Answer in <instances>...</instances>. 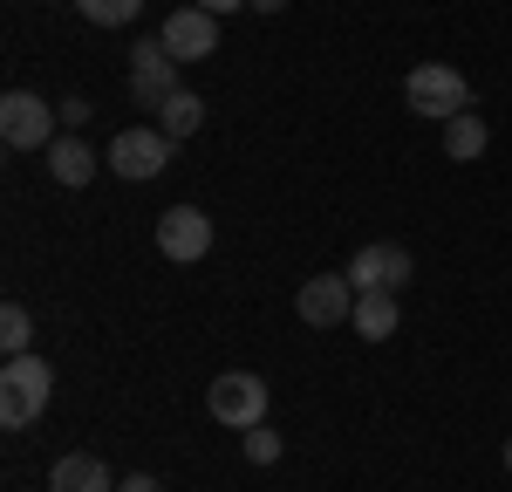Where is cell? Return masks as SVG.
<instances>
[{
  "label": "cell",
  "instance_id": "13",
  "mask_svg": "<svg viewBox=\"0 0 512 492\" xmlns=\"http://www.w3.org/2000/svg\"><path fill=\"white\" fill-rule=\"evenodd\" d=\"M355 335H362V342H390L396 335V322H403V315H396V294H355Z\"/></svg>",
  "mask_w": 512,
  "mask_h": 492
},
{
  "label": "cell",
  "instance_id": "5",
  "mask_svg": "<svg viewBox=\"0 0 512 492\" xmlns=\"http://www.w3.org/2000/svg\"><path fill=\"white\" fill-rule=\"evenodd\" d=\"M205 410H212L226 431H253V424H267V383H260L253 369H226V376H212Z\"/></svg>",
  "mask_w": 512,
  "mask_h": 492
},
{
  "label": "cell",
  "instance_id": "8",
  "mask_svg": "<svg viewBox=\"0 0 512 492\" xmlns=\"http://www.w3.org/2000/svg\"><path fill=\"white\" fill-rule=\"evenodd\" d=\"M130 76H137V82H130V96L158 110L164 96L178 89V55H171V48H164L158 35H144L137 48H130Z\"/></svg>",
  "mask_w": 512,
  "mask_h": 492
},
{
  "label": "cell",
  "instance_id": "18",
  "mask_svg": "<svg viewBox=\"0 0 512 492\" xmlns=\"http://www.w3.org/2000/svg\"><path fill=\"white\" fill-rule=\"evenodd\" d=\"M239 438H246V465H280V431L274 424H253V431H239Z\"/></svg>",
  "mask_w": 512,
  "mask_h": 492
},
{
  "label": "cell",
  "instance_id": "7",
  "mask_svg": "<svg viewBox=\"0 0 512 492\" xmlns=\"http://www.w3.org/2000/svg\"><path fill=\"white\" fill-rule=\"evenodd\" d=\"M158 253L164 260H178V267H192L212 253V219H205V205H171L158 219Z\"/></svg>",
  "mask_w": 512,
  "mask_h": 492
},
{
  "label": "cell",
  "instance_id": "14",
  "mask_svg": "<svg viewBox=\"0 0 512 492\" xmlns=\"http://www.w3.org/2000/svg\"><path fill=\"white\" fill-rule=\"evenodd\" d=\"M198 123H205V96H198V89H171V96L158 103V130L171 137V144H178V137H192Z\"/></svg>",
  "mask_w": 512,
  "mask_h": 492
},
{
  "label": "cell",
  "instance_id": "4",
  "mask_svg": "<svg viewBox=\"0 0 512 492\" xmlns=\"http://www.w3.org/2000/svg\"><path fill=\"white\" fill-rule=\"evenodd\" d=\"M342 274H349L355 294H403L410 274H417V260H410V246H396V240H369L349 253Z\"/></svg>",
  "mask_w": 512,
  "mask_h": 492
},
{
  "label": "cell",
  "instance_id": "6",
  "mask_svg": "<svg viewBox=\"0 0 512 492\" xmlns=\"http://www.w3.org/2000/svg\"><path fill=\"white\" fill-rule=\"evenodd\" d=\"M171 151H178V144L164 137L158 123H151V130L137 123V130H117V137H110V171H117L123 185H151L164 164H171Z\"/></svg>",
  "mask_w": 512,
  "mask_h": 492
},
{
  "label": "cell",
  "instance_id": "19",
  "mask_svg": "<svg viewBox=\"0 0 512 492\" xmlns=\"http://www.w3.org/2000/svg\"><path fill=\"white\" fill-rule=\"evenodd\" d=\"M55 110H62V123H69V130H82V123H89V103H82V96H62Z\"/></svg>",
  "mask_w": 512,
  "mask_h": 492
},
{
  "label": "cell",
  "instance_id": "12",
  "mask_svg": "<svg viewBox=\"0 0 512 492\" xmlns=\"http://www.w3.org/2000/svg\"><path fill=\"white\" fill-rule=\"evenodd\" d=\"M48 178L69 185V192H82V185L96 178V151H89L82 137H55V144H48Z\"/></svg>",
  "mask_w": 512,
  "mask_h": 492
},
{
  "label": "cell",
  "instance_id": "21",
  "mask_svg": "<svg viewBox=\"0 0 512 492\" xmlns=\"http://www.w3.org/2000/svg\"><path fill=\"white\" fill-rule=\"evenodd\" d=\"M192 7H205V14H239V7H253V0H192Z\"/></svg>",
  "mask_w": 512,
  "mask_h": 492
},
{
  "label": "cell",
  "instance_id": "10",
  "mask_svg": "<svg viewBox=\"0 0 512 492\" xmlns=\"http://www.w3.org/2000/svg\"><path fill=\"white\" fill-rule=\"evenodd\" d=\"M294 308H301V322H308V328L349 322V315H355V287H349V274H315V281L294 294Z\"/></svg>",
  "mask_w": 512,
  "mask_h": 492
},
{
  "label": "cell",
  "instance_id": "11",
  "mask_svg": "<svg viewBox=\"0 0 512 492\" xmlns=\"http://www.w3.org/2000/svg\"><path fill=\"white\" fill-rule=\"evenodd\" d=\"M48 492H117V472H110L96 451H69V458H55Z\"/></svg>",
  "mask_w": 512,
  "mask_h": 492
},
{
  "label": "cell",
  "instance_id": "23",
  "mask_svg": "<svg viewBox=\"0 0 512 492\" xmlns=\"http://www.w3.org/2000/svg\"><path fill=\"white\" fill-rule=\"evenodd\" d=\"M506 472H512V438H506Z\"/></svg>",
  "mask_w": 512,
  "mask_h": 492
},
{
  "label": "cell",
  "instance_id": "1",
  "mask_svg": "<svg viewBox=\"0 0 512 492\" xmlns=\"http://www.w3.org/2000/svg\"><path fill=\"white\" fill-rule=\"evenodd\" d=\"M48 397H55V369L41 363L35 349L28 356H7V369H0V424L7 431L35 424L41 410H48Z\"/></svg>",
  "mask_w": 512,
  "mask_h": 492
},
{
  "label": "cell",
  "instance_id": "9",
  "mask_svg": "<svg viewBox=\"0 0 512 492\" xmlns=\"http://www.w3.org/2000/svg\"><path fill=\"white\" fill-rule=\"evenodd\" d=\"M158 41L178 55V62H205V55L219 48V14H205V7H178V14H164Z\"/></svg>",
  "mask_w": 512,
  "mask_h": 492
},
{
  "label": "cell",
  "instance_id": "2",
  "mask_svg": "<svg viewBox=\"0 0 512 492\" xmlns=\"http://www.w3.org/2000/svg\"><path fill=\"white\" fill-rule=\"evenodd\" d=\"M403 103L424 123H451V117L472 110V82L458 76L451 62H424V69H410V82H403Z\"/></svg>",
  "mask_w": 512,
  "mask_h": 492
},
{
  "label": "cell",
  "instance_id": "3",
  "mask_svg": "<svg viewBox=\"0 0 512 492\" xmlns=\"http://www.w3.org/2000/svg\"><path fill=\"white\" fill-rule=\"evenodd\" d=\"M55 123H62V110L48 96H35V89H7L0 96V137H7V151H48Z\"/></svg>",
  "mask_w": 512,
  "mask_h": 492
},
{
  "label": "cell",
  "instance_id": "15",
  "mask_svg": "<svg viewBox=\"0 0 512 492\" xmlns=\"http://www.w3.org/2000/svg\"><path fill=\"white\" fill-rule=\"evenodd\" d=\"M444 158H458V164H472V158H485V117H451L444 123Z\"/></svg>",
  "mask_w": 512,
  "mask_h": 492
},
{
  "label": "cell",
  "instance_id": "17",
  "mask_svg": "<svg viewBox=\"0 0 512 492\" xmlns=\"http://www.w3.org/2000/svg\"><path fill=\"white\" fill-rule=\"evenodd\" d=\"M76 7L96 21V28H130V21L144 14V0H76Z\"/></svg>",
  "mask_w": 512,
  "mask_h": 492
},
{
  "label": "cell",
  "instance_id": "16",
  "mask_svg": "<svg viewBox=\"0 0 512 492\" xmlns=\"http://www.w3.org/2000/svg\"><path fill=\"white\" fill-rule=\"evenodd\" d=\"M28 342H35V315H28L21 301H7V308H0V349H7V356H28Z\"/></svg>",
  "mask_w": 512,
  "mask_h": 492
},
{
  "label": "cell",
  "instance_id": "20",
  "mask_svg": "<svg viewBox=\"0 0 512 492\" xmlns=\"http://www.w3.org/2000/svg\"><path fill=\"white\" fill-rule=\"evenodd\" d=\"M117 492H164L151 472H130V479H117Z\"/></svg>",
  "mask_w": 512,
  "mask_h": 492
},
{
  "label": "cell",
  "instance_id": "22",
  "mask_svg": "<svg viewBox=\"0 0 512 492\" xmlns=\"http://www.w3.org/2000/svg\"><path fill=\"white\" fill-rule=\"evenodd\" d=\"M280 7H287V0H253V14H280Z\"/></svg>",
  "mask_w": 512,
  "mask_h": 492
}]
</instances>
